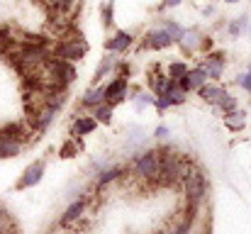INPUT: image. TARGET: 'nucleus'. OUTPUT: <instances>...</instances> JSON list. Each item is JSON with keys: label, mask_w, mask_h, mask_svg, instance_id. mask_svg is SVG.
Instances as JSON below:
<instances>
[{"label": "nucleus", "mask_w": 251, "mask_h": 234, "mask_svg": "<svg viewBox=\"0 0 251 234\" xmlns=\"http://www.w3.org/2000/svg\"><path fill=\"white\" fill-rule=\"evenodd\" d=\"M183 195H185V205H188L185 212L195 217V212L202 208V203L207 198V178L198 166H193L188 171V176L183 178Z\"/></svg>", "instance_id": "nucleus-1"}, {"label": "nucleus", "mask_w": 251, "mask_h": 234, "mask_svg": "<svg viewBox=\"0 0 251 234\" xmlns=\"http://www.w3.org/2000/svg\"><path fill=\"white\" fill-rule=\"evenodd\" d=\"M134 173L142 181L154 183L159 178V152L156 149H147L134 158Z\"/></svg>", "instance_id": "nucleus-2"}, {"label": "nucleus", "mask_w": 251, "mask_h": 234, "mask_svg": "<svg viewBox=\"0 0 251 234\" xmlns=\"http://www.w3.org/2000/svg\"><path fill=\"white\" fill-rule=\"evenodd\" d=\"M85 52H88V47H85V42L81 37H76V39H61L56 47H54V52H51V56H56V59H64V61H76V59H81Z\"/></svg>", "instance_id": "nucleus-3"}, {"label": "nucleus", "mask_w": 251, "mask_h": 234, "mask_svg": "<svg viewBox=\"0 0 251 234\" xmlns=\"http://www.w3.org/2000/svg\"><path fill=\"white\" fill-rule=\"evenodd\" d=\"M205 83H207V74H205L202 69H190L183 78H178V85H180L185 93L198 90V88H202Z\"/></svg>", "instance_id": "nucleus-4"}, {"label": "nucleus", "mask_w": 251, "mask_h": 234, "mask_svg": "<svg viewBox=\"0 0 251 234\" xmlns=\"http://www.w3.org/2000/svg\"><path fill=\"white\" fill-rule=\"evenodd\" d=\"M127 78H117V80H112L107 88H102L105 90V103L107 105H115V103H122L125 100V95H127Z\"/></svg>", "instance_id": "nucleus-5"}, {"label": "nucleus", "mask_w": 251, "mask_h": 234, "mask_svg": "<svg viewBox=\"0 0 251 234\" xmlns=\"http://www.w3.org/2000/svg\"><path fill=\"white\" fill-rule=\"evenodd\" d=\"M44 161H34L27 171H25V176L20 178V183H17V188L20 190H25V188H32V185H37L39 181H42V176H44Z\"/></svg>", "instance_id": "nucleus-6"}, {"label": "nucleus", "mask_w": 251, "mask_h": 234, "mask_svg": "<svg viewBox=\"0 0 251 234\" xmlns=\"http://www.w3.org/2000/svg\"><path fill=\"white\" fill-rule=\"evenodd\" d=\"M200 69L207 74V78H215V80H217V78L222 76V69H225V54H222V52L207 54Z\"/></svg>", "instance_id": "nucleus-7"}, {"label": "nucleus", "mask_w": 251, "mask_h": 234, "mask_svg": "<svg viewBox=\"0 0 251 234\" xmlns=\"http://www.w3.org/2000/svg\"><path fill=\"white\" fill-rule=\"evenodd\" d=\"M85 208H88V198L74 200V203L66 208V212H64V217H61V225H64V227H71V225H76V222L83 217Z\"/></svg>", "instance_id": "nucleus-8"}, {"label": "nucleus", "mask_w": 251, "mask_h": 234, "mask_svg": "<svg viewBox=\"0 0 251 234\" xmlns=\"http://www.w3.org/2000/svg\"><path fill=\"white\" fill-rule=\"evenodd\" d=\"M171 37H168L166 29H156V32H149L147 34V39H144V47L147 49H166V47H171Z\"/></svg>", "instance_id": "nucleus-9"}, {"label": "nucleus", "mask_w": 251, "mask_h": 234, "mask_svg": "<svg viewBox=\"0 0 251 234\" xmlns=\"http://www.w3.org/2000/svg\"><path fill=\"white\" fill-rule=\"evenodd\" d=\"M98 127V120L90 115V117H78L74 125H71V134L74 137H83V134H90L93 130Z\"/></svg>", "instance_id": "nucleus-10"}, {"label": "nucleus", "mask_w": 251, "mask_h": 234, "mask_svg": "<svg viewBox=\"0 0 251 234\" xmlns=\"http://www.w3.org/2000/svg\"><path fill=\"white\" fill-rule=\"evenodd\" d=\"M225 125H227V130H232V132H239V130L247 125V115H244L239 107H234V110L225 112Z\"/></svg>", "instance_id": "nucleus-11"}, {"label": "nucleus", "mask_w": 251, "mask_h": 234, "mask_svg": "<svg viewBox=\"0 0 251 234\" xmlns=\"http://www.w3.org/2000/svg\"><path fill=\"white\" fill-rule=\"evenodd\" d=\"M56 17H66L71 10H74V5H76V0H42Z\"/></svg>", "instance_id": "nucleus-12"}, {"label": "nucleus", "mask_w": 251, "mask_h": 234, "mask_svg": "<svg viewBox=\"0 0 251 234\" xmlns=\"http://www.w3.org/2000/svg\"><path fill=\"white\" fill-rule=\"evenodd\" d=\"M161 95L166 98L171 105H180V103H185V95H188V93L178 85V80H171L168 88H166V93H161Z\"/></svg>", "instance_id": "nucleus-13"}, {"label": "nucleus", "mask_w": 251, "mask_h": 234, "mask_svg": "<svg viewBox=\"0 0 251 234\" xmlns=\"http://www.w3.org/2000/svg\"><path fill=\"white\" fill-rule=\"evenodd\" d=\"M129 44H132V34L117 32V34L107 42V49H110V52H125V49H129Z\"/></svg>", "instance_id": "nucleus-14"}, {"label": "nucleus", "mask_w": 251, "mask_h": 234, "mask_svg": "<svg viewBox=\"0 0 251 234\" xmlns=\"http://www.w3.org/2000/svg\"><path fill=\"white\" fill-rule=\"evenodd\" d=\"M22 152V144L15 142V139H7V137H0V158H10V156H17Z\"/></svg>", "instance_id": "nucleus-15"}, {"label": "nucleus", "mask_w": 251, "mask_h": 234, "mask_svg": "<svg viewBox=\"0 0 251 234\" xmlns=\"http://www.w3.org/2000/svg\"><path fill=\"white\" fill-rule=\"evenodd\" d=\"M125 173V168H120V166H112V168H105V171H100V176L95 178V183L102 188V185H107V183H112V181H117L120 176Z\"/></svg>", "instance_id": "nucleus-16"}, {"label": "nucleus", "mask_w": 251, "mask_h": 234, "mask_svg": "<svg viewBox=\"0 0 251 234\" xmlns=\"http://www.w3.org/2000/svg\"><path fill=\"white\" fill-rule=\"evenodd\" d=\"M105 103V90L102 88H95V90H88L83 95V105L85 107H98Z\"/></svg>", "instance_id": "nucleus-17"}, {"label": "nucleus", "mask_w": 251, "mask_h": 234, "mask_svg": "<svg viewBox=\"0 0 251 234\" xmlns=\"http://www.w3.org/2000/svg\"><path fill=\"white\" fill-rule=\"evenodd\" d=\"M198 90H200V98H202L205 103H212V105H215V103L220 100V95H222V88H220V85H207V83H205V85L198 88Z\"/></svg>", "instance_id": "nucleus-18"}, {"label": "nucleus", "mask_w": 251, "mask_h": 234, "mask_svg": "<svg viewBox=\"0 0 251 234\" xmlns=\"http://www.w3.org/2000/svg\"><path fill=\"white\" fill-rule=\"evenodd\" d=\"M93 117H95L98 122H102V125H110V122H112V105L102 103V105L93 107Z\"/></svg>", "instance_id": "nucleus-19"}, {"label": "nucleus", "mask_w": 251, "mask_h": 234, "mask_svg": "<svg viewBox=\"0 0 251 234\" xmlns=\"http://www.w3.org/2000/svg\"><path fill=\"white\" fill-rule=\"evenodd\" d=\"M0 234H15V220L5 208H0Z\"/></svg>", "instance_id": "nucleus-20"}, {"label": "nucleus", "mask_w": 251, "mask_h": 234, "mask_svg": "<svg viewBox=\"0 0 251 234\" xmlns=\"http://www.w3.org/2000/svg\"><path fill=\"white\" fill-rule=\"evenodd\" d=\"M222 112H229V110H234L237 107V100H234V95L232 93H227V90H222V95H220V100L215 103Z\"/></svg>", "instance_id": "nucleus-21"}, {"label": "nucleus", "mask_w": 251, "mask_h": 234, "mask_svg": "<svg viewBox=\"0 0 251 234\" xmlns=\"http://www.w3.org/2000/svg\"><path fill=\"white\" fill-rule=\"evenodd\" d=\"M188 74V64H183V61H176V64H171L168 66V74L166 76L171 78V80H178V78H183Z\"/></svg>", "instance_id": "nucleus-22"}, {"label": "nucleus", "mask_w": 251, "mask_h": 234, "mask_svg": "<svg viewBox=\"0 0 251 234\" xmlns=\"http://www.w3.org/2000/svg\"><path fill=\"white\" fill-rule=\"evenodd\" d=\"M180 39H183V47H185V49H195L198 44H202V42H200V32H198V29H190L188 34L183 32V37H180Z\"/></svg>", "instance_id": "nucleus-23"}, {"label": "nucleus", "mask_w": 251, "mask_h": 234, "mask_svg": "<svg viewBox=\"0 0 251 234\" xmlns=\"http://www.w3.org/2000/svg\"><path fill=\"white\" fill-rule=\"evenodd\" d=\"M115 64H117V61H115V59H112V56H107V59H105V61H102V64H100V69H98V71H95V80H100V78L105 76V74H107V71H112V69H115Z\"/></svg>", "instance_id": "nucleus-24"}, {"label": "nucleus", "mask_w": 251, "mask_h": 234, "mask_svg": "<svg viewBox=\"0 0 251 234\" xmlns=\"http://www.w3.org/2000/svg\"><path fill=\"white\" fill-rule=\"evenodd\" d=\"M164 29H166V32H168V37H171L173 42L183 37V29H180V27H178L176 22H168V20H166V22H164Z\"/></svg>", "instance_id": "nucleus-25"}, {"label": "nucleus", "mask_w": 251, "mask_h": 234, "mask_svg": "<svg viewBox=\"0 0 251 234\" xmlns=\"http://www.w3.org/2000/svg\"><path fill=\"white\" fill-rule=\"evenodd\" d=\"M247 25V17H239V20H234L229 27H227V32L232 34V37H239V32H242V27Z\"/></svg>", "instance_id": "nucleus-26"}, {"label": "nucleus", "mask_w": 251, "mask_h": 234, "mask_svg": "<svg viewBox=\"0 0 251 234\" xmlns=\"http://www.w3.org/2000/svg\"><path fill=\"white\" fill-rule=\"evenodd\" d=\"M78 149H81V144H71V142H66V144H64V149H61V156H66V158H69V156L76 154Z\"/></svg>", "instance_id": "nucleus-27"}, {"label": "nucleus", "mask_w": 251, "mask_h": 234, "mask_svg": "<svg viewBox=\"0 0 251 234\" xmlns=\"http://www.w3.org/2000/svg\"><path fill=\"white\" fill-rule=\"evenodd\" d=\"M239 85H242V88H247V90H251V69L244 74V76H239Z\"/></svg>", "instance_id": "nucleus-28"}, {"label": "nucleus", "mask_w": 251, "mask_h": 234, "mask_svg": "<svg viewBox=\"0 0 251 234\" xmlns=\"http://www.w3.org/2000/svg\"><path fill=\"white\" fill-rule=\"evenodd\" d=\"M154 137H156V139H168V137H171V132H168V127H156Z\"/></svg>", "instance_id": "nucleus-29"}, {"label": "nucleus", "mask_w": 251, "mask_h": 234, "mask_svg": "<svg viewBox=\"0 0 251 234\" xmlns=\"http://www.w3.org/2000/svg\"><path fill=\"white\" fill-rule=\"evenodd\" d=\"M178 2H180V0H166L164 5H166V7H173V5H178Z\"/></svg>", "instance_id": "nucleus-30"}, {"label": "nucleus", "mask_w": 251, "mask_h": 234, "mask_svg": "<svg viewBox=\"0 0 251 234\" xmlns=\"http://www.w3.org/2000/svg\"><path fill=\"white\" fill-rule=\"evenodd\" d=\"M47 234H59V232H54V230H49V232H47Z\"/></svg>", "instance_id": "nucleus-31"}, {"label": "nucleus", "mask_w": 251, "mask_h": 234, "mask_svg": "<svg viewBox=\"0 0 251 234\" xmlns=\"http://www.w3.org/2000/svg\"><path fill=\"white\" fill-rule=\"evenodd\" d=\"M227 2H237V0H227Z\"/></svg>", "instance_id": "nucleus-32"}]
</instances>
